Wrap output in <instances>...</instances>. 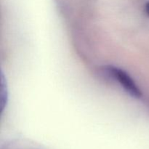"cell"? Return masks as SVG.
I'll return each instance as SVG.
<instances>
[{"label":"cell","instance_id":"cell-1","mask_svg":"<svg viewBox=\"0 0 149 149\" xmlns=\"http://www.w3.org/2000/svg\"><path fill=\"white\" fill-rule=\"evenodd\" d=\"M109 74L111 75L131 96L136 98H140L142 96L141 90L136 85L130 76L121 68L114 66H108L106 68Z\"/></svg>","mask_w":149,"mask_h":149},{"label":"cell","instance_id":"cell-2","mask_svg":"<svg viewBox=\"0 0 149 149\" xmlns=\"http://www.w3.org/2000/svg\"><path fill=\"white\" fill-rule=\"evenodd\" d=\"M146 12L147 15H149V2L146 4Z\"/></svg>","mask_w":149,"mask_h":149}]
</instances>
